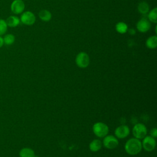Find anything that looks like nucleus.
I'll return each instance as SVG.
<instances>
[{"mask_svg":"<svg viewBox=\"0 0 157 157\" xmlns=\"http://www.w3.org/2000/svg\"><path fill=\"white\" fill-rule=\"evenodd\" d=\"M4 45V40H3V38L1 37V36H0V48H1Z\"/></svg>","mask_w":157,"mask_h":157,"instance_id":"nucleus-23","label":"nucleus"},{"mask_svg":"<svg viewBox=\"0 0 157 157\" xmlns=\"http://www.w3.org/2000/svg\"><path fill=\"white\" fill-rule=\"evenodd\" d=\"M151 27V24L146 18H141L138 21L136 24V28L137 30L140 33H145L148 31Z\"/></svg>","mask_w":157,"mask_h":157,"instance_id":"nucleus-10","label":"nucleus"},{"mask_svg":"<svg viewBox=\"0 0 157 157\" xmlns=\"http://www.w3.org/2000/svg\"><path fill=\"white\" fill-rule=\"evenodd\" d=\"M102 146V142L98 139L93 140L89 144V148L93 152H97L99 151Z\"/></svg>","mask_w":157,"mask_h":157,"instance_id":"nucleus-11","label":"nucleus"},{"mask_svg":"<svg viewBox=\"0 0 157 157\" xmlns=\"http://www.w3.org/2000/svg\"><path fill=\"white\" fill-rule=\"evenodd\" d=\"M93 132L98 137L102 138L107 136L109 131L108 126L103 122H96L93 126Z\"/></svg>","mask_w":157,"mask_h":157,"instance_id":"nucleus-2","label":"nucleus"},{"mask_svg":"<svg viewBox=\"0 0 157 157\" xmlns=\"http://www.w3.org/2000/svg\"><path fill=\"white\" fill-rule=\"evenodd\" d=\"M147 128L143 123H137L132 128V134L135 138L138 139H142L147 136Z\"/></svg>","mask_w":157,"mask_h":157,"instance_id":"nucleus-3","label":"nucleus"},{"mask_svg":"<svg viewBox=\"0 0 157 157\" xmlns=\"http://www.w3.org/2000/svg\"><path fill=\"white\" fill-rule=\"evenodd\" d=\"M130 132L129 128L124 124L120 125L115 129V135L117 139H124L128 136Z\"/></svg>","mask_w":157,"mask_h":157,"instance_id":"nucleus-8","label":"nucleus"},{"mask_svg":"<svg viewBox=\"0 0 157 157\" xmlns=\"http://www.w3.org/2000/svg\"><path fill=\"white\" fill-rule=\"evenodd\" d=\"M6 21L7 25V26H9L11 28H14V27L17 26L20 24V20L17 16L11 15L7 18Z\"/></svg>","mask_w":157,"mask_h":157,"instance_id":"nucleus-12","label":"nucleus"},{"mask_svg":"<svg viewBox=\"0 0 157 157\" xmlns=\"http://www.w3.org/2000/svg\"><path fill=\"white\" fill-rule=\"evenodd\" d=\"M102 145L107 149L112 150L117 148L119 142L118 139L113 135H107L104 137Z\"/></svg>","mask_w":157,"mask_h":157,"instance_id":"nucleus-5","label":"nucleus"},{"mask_svg":"<svg viewBox=\"0 0 157 157\" xmlns=\"http://www.w3.org/2000/svg\"><path fill=\"white\" fill-rule=\"evenodd\" d=\"M128 25L125 23L122 22V21L117 23L115 25L116 31L120 34L126 33L128 31Z\"/></svg>","mask_w":157,"mask_h":157,"instance_id":"nucleus-17","label":"nucleus"},{"mask_svg":"<svg viewBox=\"0 0 157 157\" xmlns=\"http://www.w3.org/2000/svg\"><path fill=\"white\" fill-rule=\"evenodd\" d=\"M39 17L44 21H48L52 18V13L50 11L43 9L39 12Z\"/></svg>","mask_w":157,"mask_h":157,"instance_id":"nucleus-15","label":"nucleus"},{"mask_svg":"<svg viewBox=\"0 0 157 157\" xmlns=\"http://www.w3.org/2000/svg\"><path fill=\"white\" fill-rule=\"evenodd\" d=\"M150 136L151 137H153V138H156L157 137V129L156 128H152L151 130H150Z\"/></svg>","mask_w":157,"mask_h":157,"instance_id":"nucleus-21","label":"nucleus"},{"mask_svg":"<svg viewBox=\"0 0 157 157\" xmlns=\"http://www.w3.org/2000/svg\"><path fill=\"white\" fill-rule=\"evenodd\" d=\"M20 21L24 25L31 26L35 23L36 17L33 12L30 11H26L21 15Z\"/></svg>","mask_w":157,"mask_h":157,"instance_id":"nucleus-7","label":"nucleus"},{"mask_svg":"<svg viewBox=\"0 0 157 157\" xmlns=\"http://www.w3.org/2000/svg\"><path fill=\"white\" fill-rule=\"evenodd\" d=\"M15 37L12 34H6L3 38L4 44H5L6 45H12V44H13V42H15Z\"/></svg>","mask_w":157,"mask_h":157,"instance_id":"nucleus-19","label":"nucleus"},{"mask_svg":"<svg viewBox=\"0 0 157 157\" xmlns=\"http://www.w3.org/2000/svg\"><path fill=\"white\" fill-rule=\"evenodd\" d=\"M25 7V5L22 0H13L10 5V10L14 14L21 13Z\"/></svg>","mask_w":157,"mask_h":157,"instance_id":"nucleus-9","label":"nucleus"},{"mask_svg":"<svg viewBox=\"0 0 157 157\" xmlns=\"http://www.w3.org/2000/svg\"><path fill=\"white\" fill-rule=\"evenodd\" d=\"M20 157H35V153L34 150L28 147H25L20 150L19 152Z\"/></svg>","mask_w":157,"mask_h":157,"instance_id":"nucleus-13","label":"nucleus"},{"mask_svg":"<svg viewBox=\"0 0 157 157\" xmlns=\"http://www.w3.org/2000/svg\"><path fill=\"white\" fill-rule=\"evenodd\" d=\"M148 18L149 21L152 23H156L157 22V8L155 7L151 10L148 14Z\"/></svg>","mask_w":157,"mask_h":157,"instance_id":"nucleus-18","label":"nucleus"},{"mask_svg":"<svg viewBox=\"0 0 157 157\" xmlns=\"http://www.w3.org/2000/svg\"><path fill=\"white\" fill-rule=\"evenodd\" d=\"M145 45L147 47L150 49H154L157 46V37L156 36H150L147 39L145 42Z\"/></svg>","mask_w":157,"mask_h":157,"instance_id":"nucleus-14","label":"nucleus"},{"mask_svg":"<svg viewBox=\"0 0 157 157\" xmlns=\"http://www.w3.org/2000/svg\"><path fill=\"white\" fill-rule=\"evenodd\" d=\"M7 30V25L6 20L3 19H0V36L6 34Z\"/></svg>","mask_w":157,"mask_h":157,"instance_id":"nucleus-20","label":"nucleus"},{"mask_svg":"<svg viewBox=\"0 0 157 157\" xmlns=\"http://www.w3.org/2000/svg\"><path fill=\"white\" fill-rule=\"evenodd\" d=\"M142 148L147 151H151L156 147V140L151 136H146L142 139Z\"/></svg>","mask_w":157,"mask_h":157,"instance_id":"nucleus-6","label":"nucleus"},{"mask_svg":"<svg viewBox=\"0 0 157 157\" xmlns=\"http://www.w3.org/2000/svg\"><path fill=\"white\" fill-rule=\"evenodd\" d=\"M128 32L131 35H134L136 34V31L134 29H129Z\"/></svg>","mask_w":157,"mask_h":157,"instance_id":"nucleus-22","label":"nucleus"},{"mask_svg":"<svg viewBox=\"0 0 157 157\" xmlns=\"http://www.w3.org/2000/svg\"><path fill=\"white\" fill-rule=\"evenodd\" d=\"M75 63L78 67H87L90 64V57L88 55L84 52L78 53L75 58Z\"/></svg>","mask_w":157,"mask_h":157,"instance_id":"nucleus-4","label":"nucleus"},{"mask_svg":"<svg viewBox=\"0 0 157 157\" xmlns=\"http://www.w3.org/2000/svg\"><path fill=\"white\" fill-rule=\"evenodd\" d=\"M142 149V142L135 137L128 140L124 145L125 151L129 155H136L141 151Z\"/></svg>","mask_w":157,"mask_h":157,"instance_id":"nucleus-1","label":"nucleus"},{"mask_svg":"<svg viewBox=\"0 0 157 157\" xmlns=\"http://www.w3.org/2000/svg\"><path fill=\"white\" fill-rule=\"evenodd\" d=\"M137 9H138V11L140 13L146 14L149 12L150 7L147 2H146L145 1H142L138 4Z\"/></svg>","mask_w":157,"mask_h":157,"instance_id":"nucleus-16","label":"nucleus"}]
</instances>
